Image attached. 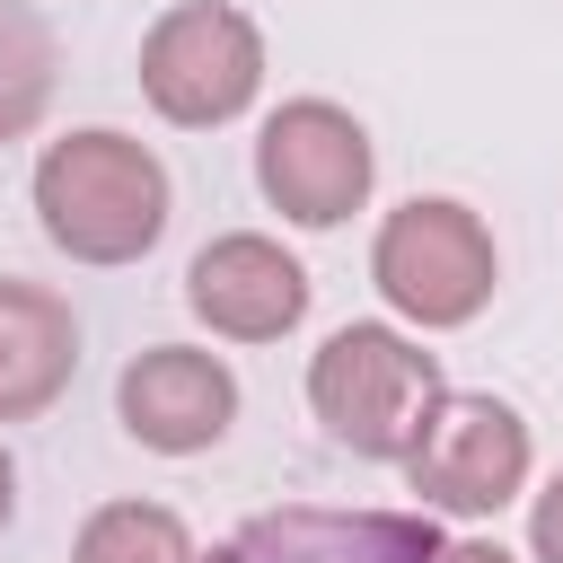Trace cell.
Returning <instances> with one entry per match:
<instances>
[{
	"mask_svg": "<svg viewBox=\"0 0 563 563\" xmlns=\"http://www.w3.org/2000/svg\"><path fill=\"white\" fill-rule=\"evenodd\" d=\"M528 554H537V563H563V475L528 501Z\"/></svg>",
	"mask_w": 563,
	"mask_h": 563,
	"instance_id": "4fadbf2b",
	"label": "cell"
},
{
	"mask_svg": "<svg viewBox=\"0 0 563 563\" xmlns=\"http://www.w3.org/2000/svg\"><path fill=\"white\" fill-rule=\"evenodd\" d=\"M185 308L229 343H273L308 317V273L264 229H229L185 264Z\"/></svg>",
	"mask_w": 563,
	"mask_h": 563,
	"instance_id": "9c48e42d",
	"label": "cell"
},
{
	"mask_svg": "<svg viewBox=\"0 0 563 563\" xmlns=\"http://www.w3.org/2000/svg\"><path fill=\"white\" fill-rule=\"evenodd\" d=\"M70 563H202V554H194V528L167 501H106V510L79 519Z\"/></svg>",
	"mask_w": 563,
	"mask_h": 563,
	"instance_id": "7c38bea8",
	"label": "cell"
},
{
	"mask_svg": "<svg viewBox=\"0 0 563 563\" xmlns=\"http://www.w3.org/2000/svg\"><path fill=\"white\" fill-rule=\"evenodd\" d=\"M255 88H264V26L229 0H176L141 35V97L185 132L238 123Z\"/></svg>",
	"mask_w": 563,
	"mask_h": 563,
	"instance_id": "277c9868",
	"label": "cell"
},
{
	"mask_svg": "<svg viewBox=\"0 0 563 563\" xmlns=\"http://www.w3.org/2000/svg\"><path fill=\"white\" fill-rule=\"evenodd\" d=\"M308 405H317V422H325L334 449H352V457H405L413 431H422V413L440 405V361L413 334H396L378 317H352V325H334L317 343Z\"/></svg>",
	"mask_w": 563,
	"mask_h": 563,
	"instance_id": "7a4b0ae2",
	"label": "cell"
},
{
	"mask_svg": "<svg viewBox=\"0 0 563 563\" xmlns=\"http://www.w3.org/2000/svg\"><path fill=\"white\" fill-rule=\"evenodd\" d=\"M369 282L396 317H413L422 334H449V325H475L493 282H501V255H493V229L449 202V194H413L378 220V246H369Z\"/></svg>",
	"mask_w": 563,
	"mask_h": 563,
	"instance_id": "3957f363",
	"label": "cell"
},
{
	"mask_svg": "<svg viewBox=\"0 0 563 563\" xmlns=\"http://www.w3.org/2000/svg\"><path fill=\"white\" fill-rule=\"evenodd\" d=\"M431 554L440 528L413 510H317V501L255 510L211 545V563H431Z\"/></svg>",
	"mask_w": 563,
	"mask_h": 563,
	"instance_id": "52a82bcc",
	"label": "cell"
},
{
	"mask_svg": "<svg viewBox=\"0 0 563 563\" xmlns=\"http://www.w3.org/2000/svg\"><path fill=\"white\" fill-rule=\"evenodd\" d=\"M369 176H378V150L361 132V114H343L334 97H290L264 114L255 132V185L282 220L299 229H334L369 202Z\"/></svg>",
	"mask_w": 563,
	"mask_h": 563,
	"instance_id": "8992f818",
	"label": "cell"
},
{
	"mask_svg": "<svg viewBox=\"0 0 563 563\" xmlns=\"http://www.w3.org/2000/svg\"><path fill=\"white\" fill-rule=\"evenodd\" d=\"M53 26L26 9V0H0V141H26L53 106Z\"/></svg>",
	"mask_w": 563,
	"mask_h": 563,
	"instance_id": "8fae6325",
	"label": "cell"
},
{
	"mask_svg": "<svg viewBox=\"0 0 563 563\" xmlns=\"http://www.w3.org/2000/svg\"><path fill=\"white\" fill-rule=\"evenodd\" d=\"M114 413H123V431H132L141 449H158V457H194V449H211V440L238 422V378H229L220 352L150 343V352L123 361V378H114Z\"/></svg>",
	"mask_w": 563,
	"mask_h": 563,
	"instance_id": "ba28073f",
	"label": "cell"
},
{
	"mask_svg": "<svg viewBox=\"0 0 563 563\" xmlns=\"http://www.w3.org/2000/svg\"><path fill=\"white\" fill-rule=\"evenodd\" d=\"M18 519V466H9V449H0V528Z\"/></svg>",
	"mask_w": 563,
	"mask_h": 563,
	"instance_id": "9a60e30c",
	"label": "cell"
},
{
	"mask_svg": "<svg viewBox=\"0 0 563 563\" xmlns=\"http://www.w3.org/2000/svg\"><path fill=\"white\" fill-rule=\"evenodd\" d=\"M79 378V317L62 290L0 273V422H35Z\"/></svg>",
	"mask_w": 563,
	"mask_h": 563,
	"instance_id": "30bf717a",
	"label": "cell"
},
{
	"mask_svg": "<svg viewBox=\"0 0 563 563\" xmlns=\"http://www.w3.org/2000/svg\"><path fill=\"white\" fill-rule=\"evenodd\" d=\"M431 563H519L510 545H493V537H440V554Z\"/></svg>",
	"mask_w": 563,
	"mask_h": 563,
	"instance_id": "5bb4252c",
	"label": "cell"
},
{
	"mask_svg": "<svg viewBox=\"0 0 563 563\" xmlns=\"http://www.w3.org/2000/svg\"><path fill=\"white\" fill-rule=\"evenodd\" d=\"M528 422L501 405V396H475V387H440V405L422 413L413 449H405V475L422 493V510H449V519H493L528 493Z\"/></svg>",
	"mask_w": 563,
	"mask_h": 563,
	"instance_id": "5b68a950",
	"label": "cell"
},
{
	"mask_svg": "<svg viewBox=\"0 0 563 563\" xmlns=\"http://www.w3.org/2000/svg\"><path fill=\"white\" fill-rule=\"evenodd\" d=\"M167 167L114 123L62 132L35 158V220L70 264H141L167 238Z\"/></svg>",
	"mask_w": 563,
	"mask_h": 563,
	"instance_id": "6da1fadb",
	"label": "cell"
}]
</instances>
